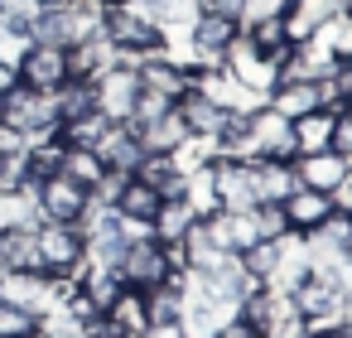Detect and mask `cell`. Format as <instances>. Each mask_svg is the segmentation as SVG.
Here are the masks:
<instances>
[{
  "mask_svg": "<svg viewBox=\"0 0 352 338\" xmlns=\"http://www.w3.org/2000/svg\"><path fill=\"white\" fill-rule=\"evenodd\" d=\"M140 97V73L131 63H111L107 73L92 78V107L107 121H131V107Z\"/></svg>",
  "mask_w": 352,
  "mask_h": 338,
  "instance_id": "277c9868",
  "label": "cell"
},
{
  "mask_svg": "<svg viewBox=\"0 0 352 338\" xmlns=\"http://www.w3.org/2000/svg\"><path fill=\"white\" fill-rule=\"evenodd\" d=\"M0 299L30 309L34 319L54 309V290H49V275L44 271H0Z\"/></svg>",
  "mask_w": 352,
  "mask_h": 338,
  "instance_id": "8fae6325",
  "label": "cell"
},
{
  "mask_svg": "<svg viewBox=\"0 0 352 338\" xmlns=\"http://www.w3.org/2000/svg\"><path fill=\"white\" fill-rule=\"evenodd\" d=\"M193 78V92H203L212 107H222V112H251V107H261V97L256 92H246L227 68H217V73H188Z\"/></svg>",
  "mask_w": 352,
  "mask_h": 338,
  "instance_id": "4fadbf2b",
  "label": "cell"
},
{
  "mask_svg": "<svg viewBox=\"0 0 352 338\" xmlns=\"http://www.w3.org/2000/svg\"><path fill=\"white\" fill-rule=\"evenodd\" d=\"M116 275H121V285H131V290H155V285H164V280H169L164 246H160L155 237L126 242V251H121V261H116Z\"/></svg>",
  "mask_w": 352,
  "mask_h": 338,
  "instance_id": "ba28073f",
  "label": "cell"
},
{
  "mask_svg": "<svg viewBox=\"0 0 352 338\" xmlns=\"http://www.w3.org/2000/svg\"><path fill=\"white\" fill-rule=\"evenodd\" d=\"M236 261L246 266V275H256V280L265 285V275H270V271H275V261H280V242H256V246H246Z\"/></svg>",
  "mask_w": 352,
  "mask_h": 338,
  "instance_id": "83f0119b",
  "label": "cell"
},
{
  "mask_svg": "<svg viewBox=\"0 0 352 338\" xmlns=\"http://www.w3.org/2000/svg\"><path fill=\"white\" fill-rule=\"evenodd\" d=\"M34 242H39V266L44 275H68V271H82V232L73 222H39L34 227Z\"/></svg>",
  "mask_w": 352,
  "mask_h": 338,
  "instance_id": "7a4b0ae2",
  "label": "cell"
},
{
  "mask_svg": "<svg viewBox=\"0 0 352 338\" xmlns=\"http://www.w3.org/2000/svg\"><path fill=\"white\" fill-rule=\"evenodd\" d=\"M25 131H15V126H6V121H0V165H6V160H20L25 155Z\"/></svg>",
  "mask_w": 352,
  "mask_h": 338,
  "instance_id": "1f68e13d",
  "label": "cell"
},
{
  "mask_svg": "<svg viewBox=\"0 0 352 338\" xmlns=\"http://www.w3.org/2000/svg\"><path fill=\"white\" fill-rule=\"evenodd\" d=\"M232 160H246V165L251 160H285V165H294V131H289V121L280 112H270L265 102L251 107L246 112V131H241Z\"/></svg>",
  "mask_w": 352,
  "mask_h": 338,
  "instance_id": "6da1fadb",
  "label": "cell"
},
{
  "mask_svg": "<svg viewBox=\"0 0 352 338\" xmlns=\"http://www.w3.org/2000/svg\"><path fill=\"white\" fill-rule=\"evenodd\" d=\"M309 338H352V328H342V324H309Z\"/></svg>",
  "mask_w": 352,
  "mask_h": 338,
  "instance_id": "e575fe53",
  "label": "cell"
},
{
  "mask_svg": "<svg viewBox=\"0 0 352 338\" xmlns=\"http://www.w3.org/2000/svg\"><path fill=\"white\" fill-rule=\"evenodd\" d=\"M92 150H97V160H102L111 174H131V169L140 165V155H145V150H140V136H135L131 121H111Z\"/></svg>",
  "mask_w": 352,
  "mask_h": 338,
  "instance_id": "7c38bea8",
  "label": "cell"
},
{
  "mask_svg": "<svg viewBox=\"0 0 352 338\" xmlns=\"http://www.w3.org/2000/svg\"><path fill=\"white\" fill-rule=\"evenodd\" d=\"M15 83L34 87V92H54L58 83H68V49L58 44H30L15 63Z\"/></svg>",
  "mask_w": 352,
  "mask_h": 338,
  "instance_id": "9c48e42d",
  "label": "cell"
},
{
  "mask_svg": "<svg viewBox=\"0 0 352 338\" xmlns=\"http://www.w3.org/2000/svg\"><path fill=\"white\" fill-rule=\"evenodd\" d=\"M241 34H246L265 59H275V54H285V49H289V44H285V25H280V15L256 20V25H241Z\"/></svg>",
  "mask_w": 352,
  "mask_h": 338,
  "instance_id": "4316f807",
  "label": "cell"
},
{
  "mask_svg": "<svg viewBox=\"0 0 352 338\" xmlns=\"http://www.w3.org/2000/svg\"><path fill=\"white\" fill-rule=\"evenodd\" d=\"M111 63H116V49H111L107 34H92V39H82V44L68 49V78H73V83H92V78L107 73Z\"/></svg>",
  "mask_w": 352,
  "mask_h": 338,
  "instance_id": "d6986e66",
  "label": "cell"
},
{
  "mask_svg": "<svg viewBox=\"0 0 352 338\" xmlns=\"http://www.w3.org/2000/svg\"><path fill=\"white\" fill-rule=\"evenodd\" d=\"M280 213H285V227L304 237V232H314V227L333 213V203H328V193H318V189H304V184H299V189L280 203Z\"/></svg>",
  "mask_w": 352,
  "mask_h": 338,
  "instance_id": "ac0fdd59",
  "label": "cell"
},
{
  "mask_svg": "<svg viewBox=\"0 0 352 338\" xmlns=\"http://www.w3.org/2000/svg\"><path fill=\"white\" fill-rule=\"evenodd\" d=\"M135 73H140V87H145V92H160V97H169V102H179V97L193 87L188 68H179V63L164 59V54H150Z\"/></svg>",
  "mask_w": 352,
  "mask_h": 338,
  "instance_id": "9a60e30c",
  "label": "cell"
},
{
  "mask_svg": "<svg viewBox=\"0 0 352 338\" xmlns=\"http://www.w3.org/2000/svg\"><path fill=\"white\" fill-rule=\"evenodd\" d=\"M30 338H39V333H30Z\"/></svg>",
  "mask_w": 352,
  "mask_h": 338,
  "instance_id": "f35d334b",
  "label": "cell"
},
{
  "mask_svg": "<svg viewBox=\"0 0 352 338\" xmlns=\"http://www.w3.org/2000/svg\"><path fill=\"white\" fill-rule=\"evenodd\" d=\"M333 10H338V15H347V20H352V0H333Z\"/></svg>",
  "mask_w": 352,
  "mask_h": 338,
  "instance_id": "8d00e7d4",
  "label": "cell"
},
{
  "mask_svg": "<svg viewBox=\"0 0 352 338\" xmlns=\"http://www.w3.org/2000/svg\"><path fill=\"white\" fill-rule=\"evenodd\" d=\"M222 68H227V73H232V78L246 87V92H256L261 102H265V92L280 83L275 59H265V54H261V49H256L246 34H236V39L227 44V63H222Z\"/></svg>",
  "mask_w": 352,
  "mask_h": 338,
  "instance_id": "52a82bcc",
  "label": "cell"
},
{
  "mask_svg": "<svg viewBox=\"0 0 352 338\" xmlns=\"http://www.w3.org/2000/svg\"><path fill=\"white\" fill-rule=\"evenodd\" d=\"M193 222H198V213L188 208V198H164L160 213L150 218V237H155L160 246H179V242L193 232Z\"/></svg>",
  "mask_w": 352,
  "mask_h": 338,
  "instance_id": "ffe728a7",
  "label": "cell"
},
{
  "mask_svg": "<svg viewBox=\"0 0 352 338\" xmlns=\"http://www.w3.org/2000/svg\"><path fill=\"white\" fill-rule=\"evenodd\" d=\"M111 328H121V333H131V338H140L145 328H150V314H145V290H121L111 304H107V314H102Z\"/></svg>",
  "mask_w": 352,
  "mask_h": 338,
  "instance_id": "cb8c5ba5",
  "label": "cell"
},
{
  "mask_svg": "<svg viewBox=\"0 0 352 338\" xmlns=\"http://www.w3.org/2000/svg\"><path fill=\"white\" fill-rule=\"evenodd\" d=\"M174 112V102L169 97H160V92H145L140 87V97H135V107H131V126H150V121H160V116H169Z\"/></svg>",
  "mask_w": 352,
  "mask_h": 338,
  "instance_id": "4dcf8cb0",
  "label": "cell"
},
{
  "mask_svg": "<svg viewBox=\"0 0 352 338\" xmlns=\"http://www.w3.org/2000/svg\"><path fill=\"white\" fill-rule=\"evenodd\" d=\"M289 304L299 319L309 324H338V309H342V285L333 271H309L294 290H289Z\"/></svg>",
  "mask_w": 352,
  "mask_h": 338,
  "instance_id": "3957f363",
  "label": "cell"
},
{
  "mask_svg": "<svg viewBox=\"0 0 352 338\" xmlns=\"http://www.w3.org/2000/svg\"><path fill=\"white\" fill-rule=\"evenodd\" d=\"M347 165L352 160H342L338 150H318V155H299L294 160V179L304 184V189H318V193H333L342 179H347Z\"/></svg>",
  "mask_w": 352,
  "mask_h": 338,
  "instance_id": "5bb4252c",
  "label": "cell"
},
{
  "mask_svg": "<svg viewBox=\"0 0 352 338\" xmlns=\"http://www.w3.org/2000/svg\"><path fill=\"white\" fill-rule=\"evenodd\" d=\"M208 15H227V20H241V6L246 0H198Z\"/></svg>",
  "mask_w": 352,
  "mask_h": 338,
  "instance_id": "836d02e7",
  "label": "cell"
},
{
  "mask_svg": "<svg viewBox=\"0 0 352 338\" xmlns=\"http://www.w3.org/2000/svg\"><path fill=\"white\" fill-rule=\"evenodd\" d=\"M160 189H150V184H140V179H121V189H116V198H111V208H116V218H131V222H150L155 213H160Z\"/></svg>",
  "mask_w": 352,
  "mask_h": 338,
  "instance_id": "7402d4cb",
  "label": "cell"
},
{
  "mask_svg": "<svg viewBox=\"0 0 352 338\" xmlns=\"http://www.w3.org/2000/svg\"><path fill=\"white\" fill-rule=\"evenodd\" d=\"M174 112H179V121L188 126V136H217V131L227 126V116H232V112L212 107V102H208L203 92H193V87L174 102Z\"/></svg>",
  "mask_w": 352,
  "mask_h": 338,
  "instance_id": "44dd1931",
  "label": "cell"
},
{
  "mask_svg": "<svg viewBox=\"0 0 352 338\" xmlns=\"http://www.w3.org/2000/svg\"><path fill=\"white\" fill-rule=\"evenodd\" d=\"M140 338H188V328H184V319H164V324H150Z\"/></svg>",
  "mask_w": 352,
  "mask_h": 338,
  "instance_id": "d6a6232c",
  "label": "cell"
},
{
  "mask_svg": "<svg viewBox=\"0 0 352 338\" xmlns=\"http://www.w3.org/2000/svg\"><path fill=\"white\" fill-rule=\"evenodd\" d=\"M265 107H270V112H280L285 121H299V116H309V112H318V107H323V102H318V83H309V78L275 83V87L265 92Z\"/></svg>",
  "mask_w": 352,
  "mask_h": 338,
  "instance_id": "e0dca14e",
  "label": "cell"
},
{
  "mask_svg": "<svg viewBox=\"0 0 352 338\" xmlns=\"http://www.w3.org/2000/svg\"><path fill=\"white\" fill-rule=\"evenodd\" d=\"M39 328V319L30 314V309H20V304H6L0 299V338H30Z\"/></svg>",
  "mask_w": 352,
  "mask_h": 338,
  "instance_id": "f1b7e54d",
  "label": "cell"
},
{
  "mask_svg": "<svg viewBox=\"0 0 352 338\" xmlns=\"http://www.w3.org/2000/svg\"><path fill=\"white\" fill-rule=\"evenodd\" d=\"M34 198H39V218L44 222H78L92 193L82 184H73L68 174H49V179H39V193Z\"/></svg>",
  "mask_w": 352,
  "mask_h": 338,
  "instance_id": "30bf717a",
  "label": "cell"
},
{
  "mask_svg": "<svg viewBox=\"0 0 352 338\" xmlns=\"http://www.w3.org/2000/svg\"><path fill=\"white\" fill-rule=\"evenodd\" d=\"M10 87H15V68H10V63H0V97H6Z\"/></svg>",
  "mask_w": 352,
  "mask_h": 338,
  "instance_id": "d590c367",
  "label": "cell"
},
{
  "mask_svg": "<svg viewBox=\"0 0 352 338\" xmlns=\"http://www.w3.org/2000/svg\"><path fill=\"white\" fill-rule=\"evenodd\" d=\"M294 189H299L294 165H285V160H251V193H256V203H285Z\"/></svg>",
  "mask_w": 352,
  "mask_h": 338,
  "instance_id": "2e32d148",
  "label": "cell"
},
{
  "mask_svg": "<svg viewBox=\"0 0 352 338\" xmlns=\"http://www.w3.org/2000/svg\"><path fill=\"white\" fill-rule=\"evenodd\" d=\"M92 6H102V10H111V6H121V0H92Z\"/></svg>",
  "mask_w": 352,
  "mask_h": 338,
  "instance_id": "74e56055",
  "label": "cell"
},
{
  "mask_svg": "<svg viewBox=\"0 0 352 338\" xmlns=\"http://www.w3.org/2000/svg\"><path fill=\"white\" fill-rule=\"evenodd\" d=\"M0 271H44V266H39L34 227H10V232H0Z\"/></svg>",
  "mask_w": 352,
  "mask_h": 338,
  "instance_id": "603a6c76",
  "label": "cell"
},
{
  "mask_svg": "<svg viewBox=\"0 0 352 338\" xmlns=\"http://www.w3.org/2000/svg\"><path fill=\"white\" fill-rule=\"evenodd\" d=\"M251 222H256V237H261V242H280V237L289 232L280 203H256V208H251Z\"/></svg>",
  "mask_w": 352,
  "mask_h": 338,
  "instance_id": "f546056e",
  "label": "cell"
},
{
  "mask_svg": "<svg viewBox=\"0 0 352 338\" xmlns=\"http://www.w3.org/2000/svg\"><path fill=\"white\" fill-rule=\"evenodd\" d=\"M289 131H294V160H299V155H318V150H328V140H333V112L318 107V112L289 121Z\"/></svg>",
  "mask_w": 352,
  "mask_h": 338,
  "instance_id": "d4e9b609",
  "label": "cell"
},
{
  "mask_svg": "<svg viewBox=\"0 0 352 338\" xmlns=\"http://www.w3.org/2000/svg\"><path fill=\"white\" fill-rule=\"evenodd\" d=\"M58 174H68L73 184H82V189L92 193V189H97V184H102V179L111 174V169H107V165L97 160V150H82V145H68V150H63V160H58Z\"/></svg>",
  "mask_w": 352,
  "mask_h": 338,
  "instance_id": "484cf974",
  "label": "cell"
},
{
  "mask_svg": "<svg viewBox=\"0 0 352 338\" xmlns=\"http://www.w3.org/2000/svg\"><path fill=\"white\" fill-rule=\"evenodd\" d=\"M208 184H212V203L222 213H246L256 208V193H251V165L246 160H232V155H217L208 165Z\"/></svg>",
  "mask_w": 352,
  "mask_h": 338,
  "instance_id": "8992f818",
  "label": "cell"
},
{
  "mask_svg": "<svg viewBox=\"0 0 352 338\" xmlns=\"http://www.w3.org/2000/svg\"><path fill=\"white\" fill-rule=\"evenodd\" d=\"M0 121L15 126V131H25V136L58 131V121H54V92H34V87L15 83L6 97H0Z\"/></svg>",
  "mask_w": 352,
  "mask_h": 338,
  "instance_id": "5b68a950",
  "label": "cell"
}]
</instances>
